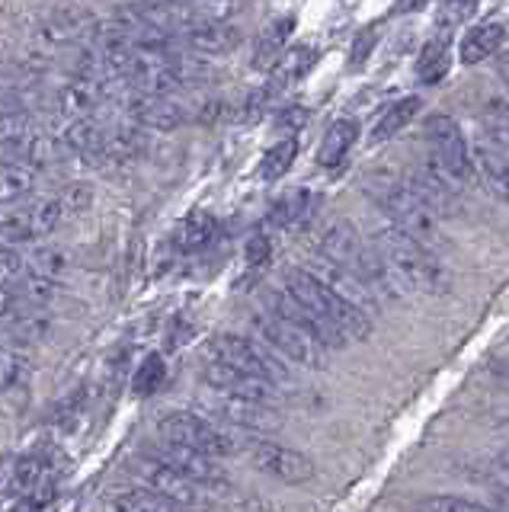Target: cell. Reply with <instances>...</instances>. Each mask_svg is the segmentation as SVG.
<instances>
[{"label":"cell","mask_w":509,"mask_h":512,"mask_svg":"<svg viewBox=\"0 0 509 512\" xmlns=\"http://www.w3.org/2000/svg\"><path fill=\"white\" fill-rule=\"evenodd\" d=\"M212 391V388H209ZM205 410H209L215 420L237 426V429H253V432H269L282 426L279 410L269 404V400H253V397H237L225 391H212L205 397Z\"/></svg>","instance_id":"9"},{"label":"cell","mask_w":509,"mask_h":512,"mask_svg":"<svg viewBox=\"0 0 509 512\" xmlns=\"http://www.w3.org/2000/svg\"><path fill=\"white\" fill-rule=\"evenodd\" d=\"M205 359L231 365L237 372L257 375L279 384V388H292L295 375L289 368V359H282L279 352L269 349L263 340H247V336H231V333H218L215 340L205 346Z\"/></svg>","instance_id":"5"},{"label":"cell","mask_w":509,"mask_h":512,"mask_svg":"<svg viewBox=\"0 0 509 512\" xmlns=\"http://www.w3.org/2000/svg\"><path fill=\"white\" fill-rule=\"evenodd\" d=\"M292 26H295V16H279V20H273L260 32L257 45H253V58H250L253 68H273L285 52V42H289V36H292Z\"/></svg>","instance_id":"21"},{"label":"cell","mask_w":509,"mask_h":512,"mask_svg":"<svg viewBox=\"0 0 509 512\" xmlns=\"http://www.w3.org/2000/svg\"><path fill=\"white\" fill-rule=\"evenodd\" d=\"M202 381L209 384L212 391H225V394H237V397H253V400H276L279 397V384L257 378V375H247V372H237L231 365H221V362H209L205 359L202 368Z\"/></svg>","instance_id":"14"},{"label":"cell","mask_w":509,"mask_h":512,"mask_svg":"<svg viewBox=\"0 0 509 512\" xmlns=\"http://www.w3.org/2000/svg\"><path fill=\"white\" fill-rule=\"evenodd\" d=\"M212 234H215V218L209 212H193L177 228V237L173 240H177L180 250L189 253V250H202L212 240Z\"/></svg>","instance_id":"28"},{"label":"cell","mask_w":509,"mask_h":512,"mask_svg":"<svg viewBox=\"0 0 509 512\" xmlns=\"http://www.w3.org/2000/svg\"><path fill=\"white\" fill-rule=\"evenodd\" d=\"M113 509H122V512H157V509H180V503L167 500L164 493H157L151 487H141V490H125L122 496H116Z\"/></svg>","instance_id":"29"},{"label":"cell","mask_w":509,"mask_h":512,"mask_svg":"<svg viewBox=\"0 0 509 512\" xmlns=\"http://www.w3.org/2000/svg\"><path fill=\"white\" fill-rule=\"evenodd\" d=\"M65 269H68V253L55 244H42L26 253V272H33V276L58 279Z\"/></svg>","instance_id":"27"},{"label":"cell","mask_w":509,"mask_h":512,"mask_svg":"<svg viewBox=\"0 0 509 512\" xmlns=\"http://www.w3.org/2000/svg\"><path fill=\"white\" fill-rule=\"evenodd\" d=\"M426 4V0H397V10H413V7H420Z\"/></svg>","instance_id":"42"},{"label":"cell","mask_w":509,"mask_h":512,"mask_svg":"<svg viewBox=\"0 0 509 512\" xmlns=\"http://www.w3.org/2000/svg\"><path fill=\"white\" fill-rule=\"evenodd\" d=\"M481 128H484V138L500 144V148L509 151V103L503 100H490L481 109Z\"/></svg>","instance_id":"30"},{"label":"cell","mask_w":509,"mask_h":512,"mask_svg":"<svg viewBox=\"0 0 509 512\" xmlns=\"http://www.w3.org/2000/svg\"><path fill=\"white\" fill-rule=\"evenodd\" d=\"M365 192L385 208V215H391V221L401 231H407L410 237L423 240L429 247L436 240V212L426 205V199L417 189L410 186V180H401L391 170H378L372 176H365Z\"/></svg>","instance_id":"4"},{"label":"cell","mask_w":509,"mask_h":512,"mask_svg":"<svg viewBox=\"0 0 509 512\" xmlns=\"http://www.w3.org/2000/svg\"><path fill=\"white\" fill-rule=\"evenodd\" d=\"M423 135L429 148L426 154L433 157L455 183H465L474 173V160H471V148L465 141V132H461V125L452 116H445V112H436V116L426 119Z\"/></svg>","instance_id":"7"},{"label":"cell","mask_w":509,"mask_h":512,"mask_svg":"<svg viewBox=\"0 0 509 512\" xmlns=\"http://www.w3.org/2000/svg\"><path fill=\"white\" fill-rule=\"evenodd\" d=\"M148 455L157 458V461H164V464H170L173 471L186 474L189 480H196V484L205 487V490H218L221 493V490L231 487L228 474L218 468L215 458L212 455H202V452H196V448H189V445L170 442V439L161 436V442H154L148 448Z\"/></svg>","instance_id":"10"},{"label":"cell","mask_w":509,"mask_h":512,"mask_svg":"<svg viewBox=\"0 0 509 512\" xmlns=\"http://www.w3.org/2000/svg\"><path fill=\"white\" fill-rule=\"evenodd\" d=\"M477 13V0H442L436 10V26H442L445 32L465 26L471 16Z\"/></svg>","instance_id":"34"},{"label":"cell","mask_w":509,"mask_h":512,"mask_svg":"<svg viewBox=\"0 0 509 512\" xmlns=\"http://www.w3.org/2000/svg\"><path fill=\"white\" fill-rule=\"evenodd\" d=\"M417 112H420V96H404V100L391 103L385 116H381V119L375 122L369 141H372V144H381V141L394 138L413 116H417Z\"/></svg>","instance_id":"25"},{"label":"cell","mask_w":509,"mask_h":512,"mask_svg":"<svg viewBox=\"0 0 509 512\" xmlns=\"http://www.w3.org/2000/svg\"><path fill=\"white\" fill-rule=\"evenodd\" d=\"M493 506L509 509V487H500V490H497V500H493Z\"/></svg>","instance_id":"41"},{"label":"cell","mask_w":509,"mask_h":512,"mask_svg":"<svg viewBox=\"0 0 509 512\" xmlns=\"http://www.w3.org/2000/svg\"><path fill=\"white\" fill-rule=\"evenodd\" d=\"M122 109L129 122L141 128H154V132H170L189 119V106L173 100V93H145V90H125Z\"/></svg>","instance_id":"11"},{"label":"cell","mask_w":509,"mask_h":512,"mask_svg":"<svg viewBox=\"0 0 509 512\" xmlns=\"http://www.w3.org/2000/svg\"><path fill=\"white\" fill-rule=\"evenodd\" d=\"M321 256L330 266L333 279H337L340 292L346 298H353L359 308H375L378 298L394 295V285L388 279L385 266L375 244H365L359 228L353 221H333L321 237Z\"/></svg>","instance_id":"1"},{"label":"cell","mask_w":509,"mask_h":512,"mask_svg":"<svg viewBox=\"0 0 509 512\" xmlns=\"http://www.w3.org/2000/svg\"><path fill=\"white\" fill-rule=\"evenodd\" d=\"M506 29L500 23H481L465 32V39L458 45V58L461 64H481L484 58L497 55L500 45H503Z\"/></svg>","instance_id":"19"},{"label":"cell","mask_w":509,"mask_h":512,"mask_svg":"<svg viewBox=\"0 0 509 512\" xmlns=\"http://www.w3.org/2000/svg\"><path fill=\"white\" fill-rule=\"evenodd\" d=\"M164 378H167V362L161 356H148L145 362L138 365V372L132 378V388H135V394L148 397V394H154L157 388H161Z\"/></svg>","instance_id":"32"},{"label":"cell","mask_w":509,"mask_h":512,"mask_svg":"<svg viewBox=\"0 0 509 512\" xmlns=\"http://www.w3.org/2000/svg\"><path fill=\"white\" fill-rule=\"evenodd\" d=\"M474 173L481 176V183L493 192L497 199L509 205V154L500 144H493L487 138H477L471 148Z\"/></svg>","instance_id":"18"},{"label":"cell","mask_w":509,"mask_h":512,"mask_svg":"<svg viewBox=\"0 0 509 512\" xmlns=\"http://www.w3.org/2000/svg\"><path fill=\"white\" fill-rule=\"evenodd\" d=\"M452 68V42L449 36H436L429 39L420 55H417V77L423 84H442L445 74Z\"/></svg>","instance_id":"23"},{"label":"cell","mask_w":509,"mask_h":512,"mask_svg":"<svg viewBox=\"0 0 509 512\" xmlns=\"http://www.w3.org/2000/svg\"><path fill=\"white\" fill-rule=\"evenodd\" d=\"M500 471L509 477V452H503V455H500Z\"/></svg>","instance_id":"43"},{"label":"cell","mask_w":509,"mask_h":512,"mask_svg":"<svg viewBox=\"0 0 509 512\" xmlns=\"http://www.w3.org/2000/svg\"><path fill=\"white\" fill-rule=\"evenodd\" d=\"M378 36H381L378 26L362 29V36H356V42H353V52H349V68H362V64L369 61V55H372V48H375Z\"/></svg>","instance_id":"37"},{"label":"cell","mask_w":509,"mask_h":512,"mask_svg":"<svg viewBox=\"0 0 509 512\" xmlns=\"http://www.w3.org/2000/svg\"><path fill=\"white\" fill-rule=\"evenodd\" d=\"M356 138H359V125L353 119H337L321 138V148H317V164H321V167H340L346 160V154H349V148L356 144Z\"/></svg>","instance_id":"22"},{"label":"cell","mask_w":509,"mask_h":512,"mask_svg":"<svg viewBox=\"0 0 509 512\" xmlns=\"http://www.w3.org/2000/svg\"><path fill=\"white\" fill-rule=\"evenodd\" d=\"M410 186L420 192V196L426 199V205L433 208L436 215H449L455 208V186L458 183L429 154L423 157V164L413 170Z\"/></svg>","instance_id":"16"},{"label":"cell","mask_w":509,"mask_h":512,"mask_svg":"<svg viewBox=\"0 0 509 512\" xmlns=\"http://www.w3.org/2000/svg\"><path fill=\"white\" fill-rule=\"evenodd\" d=\"M308 189H285V196H279L273 205H269V221L276 224V228H292L308 212Z\"/></svg>","instance_id":"26"},{"label":"cell","mask_w":509,"mask_h":512,"mask_svg":"<svg viewBox=\"0 0 509 512\" xmlns=\"http://www.w3.org/2000/svg\"><path fill=\"white\" fill-rule=\"evenodd\" d=\"M157 432L170 442H180L196 448L202 455L212 458H228L237 452V442L231 439L228 429H221L218 423L205 420V416L196 413H167L161 423H157Z\"/></svg>","instance_id":"8"},{"label":"cell","mask_w":509,"mask_h":512,"mask_svg":"<svg viewBox=\"0 0 509 512\" xmlns=\"http://www.w3.org/2000/svg\"><path fill=\"white\" fill-rule=\"evenodd\" d=\"M33 135V119L23 112H7L0 116V144H13V141H23Z\"/></svg>","instance_id":"35"},{"label":"cell","mask_w":509,"mask_h":512,"mask_svg":"<svg viewBox=\"0 0 509 512\" xmlns=\"http://www.w3.org/2000/svg\"><path fill=\"white\" fill-rule=\"evenodd\" d=\"M237 39H241V29L225 20H202L177 29V48H186V52H196L205 58L228 52V48L237 45Z\"/></svg>","instance_id":"15"},{"label":"cell","mask_w":509,"mask_h":512,"mask_svg":"<svg viewBox=\"0 0 509 512\" xmlns=\"http://www.w3.org/2000/svg\"><path fill=\"white\" fill-rule=\"evenodd\" d=\"M269 256H273V244H269V237L266 234L250 237V244H247V266L260 269V266L269 263Z\"/></svg>","instance_id":"38"},{"label":"cell","mask_w":509,"mask_h":512,"mask_svg":"<svg viewBox=\"0 0 509 512\" xmlns=\"http://www.w3.org/2000/svg\"><path fill=\"white\" fill-rule=\"evenodd\" d=\"M301 122H305V109H295V106H292V109H285L282 116H279V128L285 125L289 132H292L295 125H301Z\"/></svg>","instance_id":"39"},{"label":"cell","mask_w":509,"mask_h":512,"mask_svg":"<svg viewBox=\"0 0 509 512\" xmlns=\"http://www.w3.org/2000/svg\"><path fill=\"white\" fill-rule=\"evenodd\" d=\"M420 506L433 509V512H481V509H487L484 503L465 500V496H433V500H423Z\"/></svg>","instance_id":"36"},{"label":"cell","mask_w":509,"mask_h":512,"mask_svg":"<svg viewBox=\"0 0 509 512\" xmlns=\"http://www.w3.org/2000/svg\"><path fill=\"white\" fill-rule=\"evenodd\" d=\"M250 327H253V333H257V340H263L269 349L279 352V356L289 359L292 365L327 368V349L330 346H324L314 333L292 324V320H285V317L263 308L260 314H253Z\"/></svg>","instance_id":"6"},{"label":"cell","mask_w":509,"mask_h":512,"mask_svg":"<svg viewBox=\"0 0 509 512\" xmlns=\"http://www.w3.org/2000/svg\"><path fill=\"white\" fill-rule=\"evenodd\" d=\"M282 282H285V288H289V292L301 304H305V308H311L317 317L324 320V324L330 327V333L340 340V346L365 340V336L372 333L369 311L359 308L353 298H346L340 288H333L324 279H317L314 272H308V269H285Z\"/></svg>","instance_id":"3"},{"label":"cell","mask_w":509,"mask_h":512,"mask_svg":"<svg viewBox=\"0 0 509 512\" xmlns=\"http://www.w3.org/2000/svg\"><path fill=\"white\" fill-rule=\"evenodd\" d=\"M314 61H317V52H314L311 45H295V48H289V52H282V58L273 64V77H269L266 93L273 96L282 87L295 84V80H301L314 68Z\"/></svg>","instance_id":"20"},{"label":"cell","mask_w":509,"mask_h":512,"mask_svg":"<svg viewBox=\"0 0 509 512\" xmlns=\"http://www.w3.org/2000/svg\"><path fill=\"white\" fill-rule=\"evenodd\" d=\"M372 244L381 256V266H385L388 279L394 285V295L401 292H423V295H436L445 292L449 276H445V266L439 263V256L429 250L423 240L410 237L401 231L397 224L391 228L375 231Z\"/></svg>","instance_id":"2"},{"label":"cell","mask_w":509,"mask_h":512,"mask_svg":"<svg viewBox=\"0 0 509 512\" xmlns=\"http://www.w3.org/2000/svg\"><path fill=\"white\" fill-rule=\"evenodd\" d=\"M100 29V20L84 7H65L55 10L42 26V36L55 45H77V42H93Z\"/></svg>","instance_id":"17"},{"label":"cell","mask_w":509,"mask_h":512,"mask_svg":"<svg viewBox=\"0 0 509 512\" xmlns=\"http://www.w3.org/2000/svg\"><path fill=\"white\" fill-rule=\"evenodd\" d=\"M497 71H500L503 84H506V90H509V52H497Z\"/></svg>","instance_id":"40"},{"label":"cell","mask_w":509,"mask_h":512,"mask_svg":"<svg viewBox=\"0 0 509 512\" xmlns=\"http://www.w3.org/2000/svg\"><path fill=\"white\" fill-rule=\"evenodd\" d=\"M250 458L260 471H266L269 477L285 480V484H308V480L317 474L314 461L308 455H301L298 448L279 445V442H253Z\"/></svg>","instance_id":"13"},{"label":"cell","mask_w":509,"mask_h":512,"mask_svg":"<svg viewBox=\"0 0 509 512\" xmlns=\"http://www.w3.org/2000/svg\"><path fill=\"white\" fill-rule=\"evenodd\" d=\"M132 471H135V477H138L145 487H151V490H157V493H164L167 500L180 503V506H199V503L205 500V487H199L196 480H189L186 474L173 471L170 464L151 458L148 452L132 464Z\"/></svg>","instance_id":"12"},{"label":"cell","mask_w":509,"mask_h":512,"mask_svg":"<svg viewBox=\"0 0 509 512\" xmlns=\"http://www.w3.org/2000/svg\"><path fill=\"white\" fill-rule=\"evenodd\" d=\"M29 384V359L20 346L0 343V394H20Z\"/></svg>","instance_id":"24"},{"label":"cell","mask_w":509,"mask_h":512,"mask_svg":"<svg viewBox=\"0 0 509 512\" xmlns=\"http://www.w3.org/2000/svg\"><path fill=\"white\" fill-rule=\"evenodd\" d=\"M295 154H298V141L295 138H285V141L273 144V148L266 151V157L260 160V176H263V180H279V176H285L292 170Z\"/></svg>","instance_id":"31"},{"label":"cell","mask_w":509,"mask_h":512,"mask_svg":"<svg viewBox=\"0 0 509 512\" xmlns=\"http://www.w3.org/2000/svg\"><path fill=\"white\" fill-rule=\"evenodd\" d=\"M26 218H29V224H33L36 237L52 234L58 218H61V202L58 199H39L33 205H26Z\"/></svg>","instance_id":"33"}]
</instances>
